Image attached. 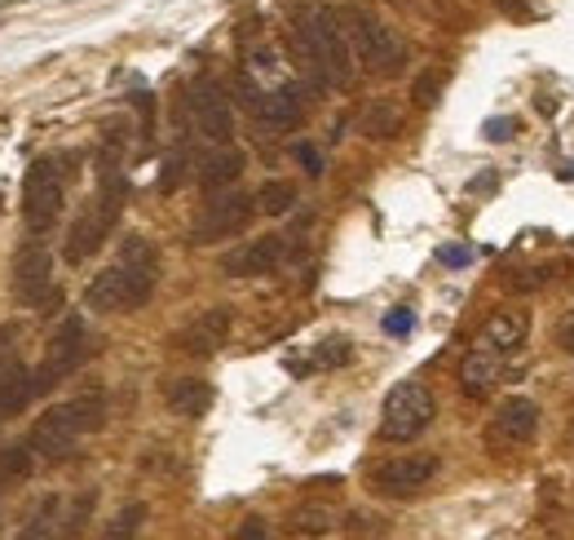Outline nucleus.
<instances>
[{
    "label": "nucleus",
    "instance_id": "obj_1",
    "mask_svg": "<svg viewBox=\"0 0 574 540\" xmlns=\"http://www.w3.org/2000/svg\"><path fill=\"white\" fill-rule=\"evenodd\" d=\"M160 284V253L146 235H129L120 244V257L89 284V306L102 310V315H129V310H142L151 302Z\"/></svg>",
    "mask_w": 574,
    "mask_h": 540
},
{
    "label": "nucleus",
    "instance_id": "obj_2",
    "mask_svg": "<svg viewBox=\"0 0 574 540\" xmlns=\"http://www.w3.org/2000/svg\"><path fill=\"white\" fill-rule=\"evenodd\" d=\"M296 53L322 89H345L353 80V44L340 9L331 4H309L296 13Z\"/></svg>",
    "mask_w": 574,
    "mask_h": 540
},
{
    "label": "nucleus",
    "instance_id": "obj_3",
    "mask_svg": "<svg viewBox=\"0 0 574 540\" xmlns=\"http://www.w3.org/2000/svg\"><path fill=\"white\" fill-rule=\"evenodd\" d=\"M102 426H106V395H102V390H84V395L66 399V404L49 408V412L31 426L27 448H31V457H40V461H66V457L75 452V444H80L84 435L102 430Z\"/></svg>",
    "mask_w": 574,
    "mask_h": 540
},
{
    "label": "nucleus",
    "instance_id": "obj_4",
    "mask_svg": "<svg viewBox=\"0 0 574 540\" xmlns=\"http://www.w3.org/2000/svg\"><path fill=\"white\" fill-rule=\"evenodd\" d=\"M340 18H345L349 44H353V58H358L367 71H376V75H398V71L407 67V44H402V35H398L385 18H376V13L362 9V4H345Z\"/></svg>",
    "mask_w": 574,
    "mask_h": 540
},
{
    "label": "nucleus",
    "instance_id": "obj_5",
    "mask_svg": "<svg viewBox=\"0 0 574 540\" xmlns=\"http://www.w3.org/2000/svg\"><path fill=\"white\" fill-rule=\"evenodd\" d=\"M89 355H93V333H89V324H84L80 315L62 319V328L49 337L44 364L31 373L35 395H49V390H53V386H62L66 377H75V373L84 368V359H89Z\"/></svg>",
    "mask_w": 574,
    "mask_h": 540
},
{
    "label": "nucleus",
    "instance_id": "obj_6",
    "mask_svg": "<svg viewBox=\"0 0 574 540\" xmlns=\"http://www.w3.org/2000/svg\"><path fill=\"white\" fill-rule=\"evenodd\" d=\"M66 204V177L58 160H35L22 177V222L31 235H49Z\"/></svg>",
    "mask_w": 574,
    "mask_h": 540
},
{
    "label": "nucleus",
    "instance_id": "obj_7",
    "mask_svg": "<svg viewBox=\"0 0 574 540\" xmlns=\"http://www.w3.org/2000/svg\"><path fill=\"white\" fill-rule=\"evenodd\" d=\"M433 412H438V404H433L429 386H420V381H402V386H393V390H389V399H385V412H380V439H385V444H411V439H420V435L429 430Z\"/></svg>",
    "mask_w": 574,
    "mask_h": 540
},
{
    "label": "nucleus",
    "instance_id": "obj_8",
    "mask_svg": "<svg viewBox=\"0 0 574 540\" xmlns=\"http://www.w3.org/2000/svg\"><path fill=\"white\" fill-rule=\"evenodd\" d=\"M257 213V200L244 191H213V200L199 208L195 226H191V244H217V240H235L239 231H248Z\"/></svg>",
    "mask_w": 574,
    "mask_h": 540
},
{
    "label": "nucleus",
    "instance_id": "obj_9",
    "mask_svg": "<svg viewBox=\"0 0 574 540\" xmlns=\"http://www.w3.org/2000/svg\"><path fill=\"white\" fill-rule=\"evenodd\" d=\"M13 297L22 306H35L49 315V306H58V288H53V253L40 240H27L13 257V279H9Z\"/></svg>",
    "mask_w": 574,
    "mask_h": 540
},
{
    "label": "nucleus",
    "instance_id": "obj_10",
    "mask_svg": "<svg viewBox=\"0 0 574 540\" xmlns=\"http://www.w3.org/2000/svg\"><path fill=\"white\" fill-rule=\"evenodd\" d=\"M186 106H191L195 129H199L208 142H230V133H235V111H230V98H226V89H222L217 80H208V75L195 80Z\"/></svg>",
    "mask_w": 574,
    "mask_h": 540
},
{
    "label": "nucleus",
    "instance_id": "obj_11",
    "mask_svg": "<svg viewBox=\"0 0 574 540\" xmlns=\"http://www.w3.org/2000/svg\"><path fill=\"white\" fill-rule=\"evenodd\" d=\"M438 475V457L429 452H407V457H393L385 466L371 470V488L380 497H411L420 488H429V479Z\"/></svg>",
    "mask_w": 574,
    "mask_h": 540
},
{
    "label": "nucleus",
    "instance_id": "obj_12",
    "mask_svg": "<svg viewBox=\"0 0 574 540\" xmlns=\"http://www.w3.org/2000/svg\"><path fill=\"white\" fill-rule=\"evenodd\" d=\"M284 257H287V235H262V240H248V244L230 248L222 257V275H230V279L270 275V271H279Z\"/></svg>",
    "mask_w": 574,
    "mask_h": 540
},
{
    "label": "nucleus",
    "instance_id": "obj_13",
    "mask_svg": "<svg viewBox=\"0 0 574 540\" xmlns=\"http://www.w3.org/2000/svg\"><path fill=\"white\" fill-rule=\"evenodd\" d=\"M230 324H235V319H230V306H213V310L195 315V319L173 337V350L195 355V359H208V355H217V350L226 346Z\"/></svg>",
    "mask_w": 574,
    "mask_h": 540
},
{
    "label": "nucleus",
    "instance_id": "obj_14",
    "mask_svg": "<svg viewBox=\"0 0 574 540\" xmlns=\"http://www.w3.org/2000/svg\"><path fill=\"white\" fill-rule=\"evenodd\" d=\"M535 430H540V408H535L531 399H522V395L504 399V404H500V412H495V421H491V439H495V444H504V448H522V444H531V439H535Z\"/></svg>",
    "mask_w": 574,
    "mask_h": 540
},
{
    "label": "nucleus",
    "instance_id": "obj_15",
    "mask_svg": "<svg viewBox=\"0 0 574 540\" xmlns=\"http://www.w3.org/2000/svg\"><path fill=\"white\" fill-rule=\"evenodd\" d=\"M239 173H244V151H235L230 142H217L204 160H199V186L204 191H226V186H235L239 182Z\"/></svg>",
    "mask_w": 574,
    "mask_h": 540
},
{
    "label": "nucleus",
    "instance_id": "obj_16",
    "mask_svg": "<svg viewBox=\"0 0 574 540\" xmlns=\"http://www.w3.org/2000/svg\"><path fill=\"white\" fill-rule=\"evenodd\" d=\"M526 328H531L526 310H500V315L486 319L478 346H482V350H495V355H513V350L526 342Z\"/></svg>",
    "mask_w": 574,
    "mask_h": 540
},
{
    "label": "nucleus",
    "instance_id": "obj_17",
    "mask_svg": "<svg viewBox=\"0 0 574 540\" xmlns=\"http://www.w3.org/2000/svg\"><path fill=\"white\" fill-rule=\"evenodd\" d=\"M500 373H504V355L473 346V355H469V359H464V368H460L464 395H469V399H486V395L500 386Z\"/></svg>",
    "mask_w": 574,
    "mask_h": 540
},
{
    "label": "nucleus",
    "instance_id": "obj_18",
    "mask_svg": "<svg viewBox=\"0 0 574 540\" xmlns=\"http://www.w3.org/2000/svg\"><path fill=\"white\" fill-rule=\"evenodd\" d=\"M164 404H168L177 417L199 421V417L213 408V386H208V381H199V377H177V381H168V386H164Z\"/></svg>",
    "mask_w": 574,
    "mask_h": 540
},
{
    "label": "nucleus",
    "instance_id": "obj_19",
    "mask_svg": "<svg viewBox=\"0 0 574 540\" xmlns=\"http://www.w3.org/2000/svg\"><path fill=\"white\" fill-rule=\"evenodd\" d=\"M253 111H257L266 124H275V129H291V124L305 120V93H300L296 84H284V89H275V93H262V98L253 102Z\"/></svg>",
    "mask_w": 574,
    "mask_h": 540
},
{
    "label": "nucleus",
    "instance_id": "obj_20",
    "mask_svg": "<svg viewBox=\"0 0 574 540\" xmlns=\"http://www.w3.org/2000/svg\"><path fill=\"white\" fill-rule=\"evenodd\" d=\"M31 399H40L35 395V381H31V373L22 368V364H13V368H4L0 373V426L9 421V417H18Z\"/></svg>",
    "mask_w": 574,
    "mask_h": 540
},
{
    "label": "nucleus",
    "instance_id": "obj_21",
    "mask_svg": "<svg viewBox=\"0 0 574 540\" xmlns=\"http://www.w3.org/2000/svg\"><path fill=\"white\" fill-rule=\"evenodd\" d=\"M253 200H257V208H262V213H270V217H284L287 208L296 204V182L275 177V182H266V186H262Z\"/></svg>",
    "mask_w": 574,
    "mask_h": 540
},
{
    "label": "nucleus",
    "instance_id": "obj_22",
    "mask_svg": "<svg viewBox=\"0 0 574 540\" xmlns=\"http://www.w3.org/2000/svg\"><path fill=\"white\" fill-rule=\"evenodd\" d=\"M398 111L389 106V102H376V106H367V115H362V129H367V137H393L398 133Z\"/></svg>",
    "mask_w": 574,
    "mask_h": 540
},
{
    "label": "nucleus",
    "instance_id": "obj_23",
    "mask_svg": "<svg viewBox=\"0 0 574 540\" xmlns=\"http://www.w3.org/2000/svg\"><path fill=\"white\" fill-rule=\"evenodd\" d=\"M349 359H353V346H349L345 337H327V342L314 350L309 368H340V364H349Z\"/></svg>",
    "mask_w": 574,
    "mask_h": 540
},
{
    "label": "nucleus",
    "instance_id": "obj_24",
    "mask_svg": "<svg viewBox=\"0 0 574 540\" xmlns=\"http://www.w3.org/2000/svg\"><path fill=\"white\" fill-rule=\"evenodd\" d=\"M27 475H31V448H9V452H0V483L27 479Z\"/></svg>",
    "mask_w": 574,
    "mask_h": 540
},
{
    "label": "nucleus",
    "instance_id": "obj_25",
    "mask_svg": "<svg viewBox=\"0 0 574 540\" xmlns=\"http://www.w3.org/2000/svg\"><path fill=\"white\" fill-rule=\"evenodd\" d=\"M53 519H58V501H53V497H44V501L31 510V519H27L22 537H44V532H53Z\"/></svg>",
    "mask_w": 574,
    "mask_h": 540
},
{
    "label": "nucleus",
    "instance_id": "obj_26",
    "mask_svg": "<svg viewBox=\"0 0 574 540\" xmlns=\"http://www.w3.org/2000/svg\"><path fill=\"white\" fill-rule=\"evenodd\" d=\"M142 519H146V506H129V510L115 514V523H111L106 532H111V537H133V532L142 528Z\"/></svg>",
    "mask_w": 574,
    "mask_h": 540
},
{
    "label": "nucleus",
    "instance_id": "obj_27",
    "mask_svg": "<svg viewBox=\"0 0 574 540\" xmlns=\"http://www.w3.org/2000/svg\"><path fill=\"white\" fill-rule=\"evenodd\" d=\"M18 337H22V333H18L13 324H0V373L18 364Z\"/></svg>",
    "mask_w": 574,
    "mask_h": 540
},
{
    "label": "nucleus",
    "instance_id": "obj_28",
    "mask_svg": "<svg viewBox=\"0 0 574 540\" xmlns=\"http://www.w3.org/2000/svg\"><path fill=\"white\" fill-rule=\"evenodd\" d=\"M438 89H442V75H438V71H429V75H420V80H416V93H411V98H416L420 106H433V102H438Z\"/></svg>",
    "mask_w": 574,
    "mask_h": 540
},
{
    "label": "nucleus",
    "instance_id": "obj_29",
    "mask_svg": "<svg viewBox=\"0 0 574 540\" xmlns=\"http://www.w3.org/2000/svg\"><path fill=\"white\" fill-rule=\"evenodd\" d=\"M491 142H509L513 137V120H504V115H495V120H486V129H482Z\"/></svg>",
    "mask_w": 574,
    "mask_h": 540
},
{
    "label": "nucleus",
    "instance_id": "obj_30",
    "mask_svg": "<svg viewBox=\"0 0 574 540\" xmlns=\"http://www.w3.org/2000/svg\"><path fill=\"white\" fill-rule=\"evenodd\" d=\"M296 160H300V164H305V169H309L314 177L322 173V155H318V151H314L309 142H300V146H296Z\"/></svg>",
    "mask_w": 574,
    "mask_h": 540
},
{
    "label": "nucleus",
    "instance_id": "obj_31",
    "mask_svg": "<svg viewBox=\"0 0 574 540\" xmlns=\"http://www.w3.org/2000/svg\"><path fill=\"white\" fill-rule=\"evenodd\" d=\"M411 324H416V319H411V310H398V315H389V319H385V328H389V333H411Z\"/></svg>",
    "mask_w": 574,
    "mask_h": 540
},
{
    "label": "nucleus",
    "instance_id": "obj_32",
    "mask_svg": "<svg viewBox=\"0 0 574 540\" xmlns=\"http://www.w3.org/2000/svg\"><path fill=\"white\" fill-rule=\"evenodd\" d=\"M438 257H442L447 266H464V262H469V248H442Z\"/></svg>",
    "mask_w": 574,
    "mask_h": 540
},
{
    "label": "nucleus",
    "instance_id": "obj_33",
    "mask_svg": "<svg viewBox=\"0 0 574 540\" xmlns=\"http://www.w3.org/2000/svg\"><path fill=\"white\" fill-rule=\"evenodd\" d=\"M239 537H248V540L266 537V523H262V519H248V523H244V528H239Z\"/></svg>",
    "mask_w": 574,
    "mask_h": 540
},
{
    "label": "nucleus",
    "instance_id": "obj_34",
    "mask_svg": "<svg viewBox=\"0 0 574 540\" xmlns=\"http://www.w3.org/2000/svg\"><path fill=\"white\" fill-rule=\"evenodd\" d=\"M562 346H566V355H574V310L566 315V324H562Z\"/></svg>",
    "mask_w": 574,
    "mask_h": 540
}]
</instances>
